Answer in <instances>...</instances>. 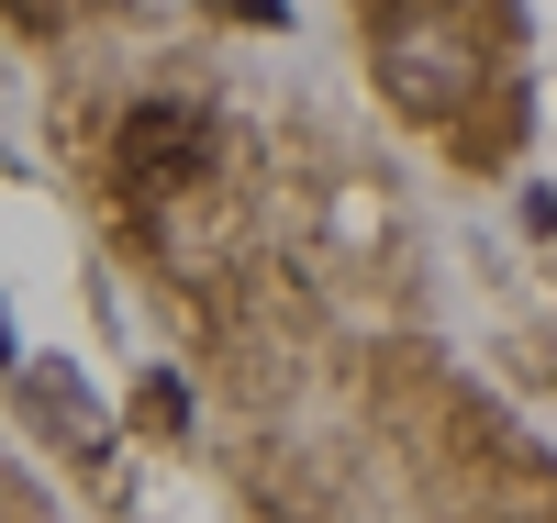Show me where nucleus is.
I'll list each match as a JSON object with an SVG mask.
<instances>
[{"instance_id": "nucleus-1", "label": "nucleus", "mask_w": 557, "mask_h": 523, "mask_svg": "<svg viewBox=\"0 0 557 523\" xmlns=\"http://www.w3.org/2000/svg\"><path fill=\"white\" fill-rule=\"evenodd\" d=\"M112 157H123L134 201H168V189H190L212 167V134H201V112H178V101H134L123 134H112Z\"/></svg>"}, {"instance_id": "nucleus-2", "label": "nucleus", "mask_w": 557, "mask_h": 523, "mask_svg": "<svg viewBox=\"0 0 557 523\" xmlns=\"http://www.w3.org/2000/svg\"><path fill=\"white\" fill-rule=\"evenodd\" d=\"M134 412H146L157 435H178V423H190V390H178V378H146V390H134Z\"/></svg>"}, {"instance_id": "nucleus-3", "label": "nucleus", "mask_w": 557, "mask_h": 523, "mask_svg": "<svg viewBox=\"0 0 557 523\" xmlns=\"http://www.w3.org/2000/svg\"><path fill=\"white\" fill-rule=\"evenodd\" d=\"M235 12H246V23H290V0H235Z\"/></svg>"}, {"instance_id": "nucleus-4", "label": "nucleus", "mask_w": 557, "mask_h": 523, "mask_svg": "<svg viewBox=\"0 0 557 523\" xmlns=\"http://www.w3.org/2000/svg\"><path fill=\"white\" fill-rule=\"evenodd\" d=\"M0 368H12V323H0Z\"/></svg>"}]
</instances>
